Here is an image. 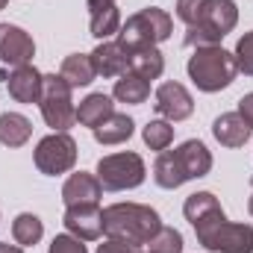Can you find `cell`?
<instances>
[{"instance_id": "26", "label": "cell", "mask_w": 253, "mask_h": 253, "mask_svg": "<svg viewBox=\"0 0 253 253\" xmlns=\"http://www.w3.org/2000/svg\"><path fill=\"white\" fill-rule=\"evenodd\" d=\"M141 138H144V144H147L150 150H159V153H162V150H168V144L174 141V126H171V121H147Z\"/></svg>"}, {"instance_id": "9", "label": "cell", "mask_w": 253, "mask_h": 253, "mask_svg": "<svg viewBox=\"0 0 253 253\" xmlns=\"http://www.w3.org/2000/svg\"><path fill=\"white\" fill-rule=\"evenodd\" d=\"M36 56V42L27 30L15 24H0V62L9 68L30 65Z\"/></svg>"}, {"instance_id": "8", "label": "cell", "mask_w": 253, "mask_h": 253, "mask_svg": "<svg viewBox=\"0 0 253 253\" xmlns=\"http://www.w3.org/2000/svg\"><path fill=\"white\" fill-rule=\"evenodd\" d=\"M77 165V141L68 132H50L36 144V168L47 177L65 174Z\"/></svg>"}, {"instance_id": "15", "label": "cell", "mask_w": 253, "mask_h": 253, "mask_svg": "<svg viewBox=\"0 0 253 253\" xmlns=\"http://www.w3.org/2000/svg\"><path fill=\"white\" fill-rule=\"evenodd\" d=\"M88 27H91V36L106 42L112 36H118L121 30V12L115 6V0H88Z\"/></svg>"}, {"instance_id": "29", "label": "cell", "mask_w": 253, "mask_h": 253, "mask_svg": "<svg viewBox=\"0 0 253 253\" xmlns=\"http://www.w3.org/2000/svg\"><path fill=\"white\" fill-rule=\"evenodd\" d=\"M47 253H88V251H85V245L80 239H74L71 233H65V236H56L50 242V251Z\"/></svg>"}, {"instance_id": "7", "label": "cell", "mask_w": 253, "mask_h": 253, "mask_svg": "<svg viewBox=\"0 0 253 253\" xmlns=\"http://www.w3.org/2000/svg\"><path fill=\"white\" fill-rule=\"evenodd\" d=\"M144 159L138 153H109L97 162V180L106 191H124L135 189L144 183Z\"/></svg>"}, {"instance_id": "12", "label": "cell", "mask_w": 253, "mask_h": 253, "mask_svg": "<svg viewBox=\"0 0 253 253\" xmlns=\"http://www.w3.org/2000/svg\"><path fill=\"white\" fill-rule=\"evenodd\" d=\"M62 224L74 239H80V242H94V239H100V233H103V212H100L97 203H94V206H68Z\"/></svg>"}, {"instance_id": "10", "label": "cell", "mask_w": 253, "mask_h": 253, "mask_svg": "<svg viewBox=\"0 0 253 253\" xmlns=\"http://www.w3.org/2000/svg\"><path fill=\"white\" fill-rule=\"evenodd\" d=\"M0 80L6 83L9 94L18 103H39L42 100V85H44V74H39L33 65H21L12 71L0 68Z\"/></svg>"}, {"instance_id": "19", "label": "cell", "mask_w": 253, "mask_h": 253, "mask_svg": "<svg viewBox=\"0 0 253 253\" xmlns=\"http://www.w3.org/2000/svg\"><path fill=\"white\" fill-rule=\"evenodd\" d=\"M129 71L138 74V77H144V80H156V77H162V71H165V59H162L159 47H156V44L132 47V50H129Z\"/></svg>"}, {"instance_id": "22", "label": "cell", "mask_w": 253, "mask_h": 253, "mask_svg": "<svg viewBox=\"0 0 253 253\" xmlns=\"http://www.w3.org/2000/svg\"><path fill=\"white\" fill-rule=\"evenodd\" d=\"M132 129H135V124H132V118L129 115H118V112H112L103 124H97L91 132H94V141L97 144H121V141H126L129 135H132Z\"/></svg>"}, {"instance_id": "31", "label": "cell", "mask_w": 253, "mask_h": 253, "mask_svg": "<svg viewBox=\"0 0 253 253\" xmlns=\"http://www.w3.org/2000/svg\"><path fill=\"white\" fill-rule=\"evenodd\" d=\"M138 248H132V245H124V242H115V239H106L100 248H97V253H135Z\"/></svg>"}, {"instance_id": "4", "label": "cell", "mask_w": 253, "mask_h": 253, "mask_svg": "<svg viewBox=\"0 0 253 253\" xmlns=\"http://www.w3.org/2000/svg\"><path fill=\"white\" fill-rule=\"evenodd\" d=\"M236 24H239V9L233 0H203L197 24H191L186 33V44L189 47H215Z\"/></svg>"}, {"instance_id": "16", "label": "cell", "mask_w": 253, "mask_h": 253, "mask_svg": "<svg viewBox=\"0 0 253 253\" xmlns=\"http://www.w3.org/2000/svg\"><path fill=\"white\" fill-rule=\"evenodd\" d=\"M174 153H177V159H180V165H183V171H186L189 180L206 177V174L212 171V153H209V147H206L203 141H197V138L183 141Z\"/></svg>"}, {"instance_id": "3", "label": "cell", "mask_w": 253, "mask_h": 253, "mask_svg": "<svg viewBox=\"0 0 253 253\" xmlns=\"http://www.w3.org/2000/svg\"><path fill=\"white\" fill-rule=\"evenodd\" d=\"M236 74H239L236 56L227 53L221 44H215V47H197L189 59L191 83H194L200 91H206V94L227 88V85L236 80Z\"/></svg>"}, {"instance_id": "23", "label": "cell", "mask_w": 253, "mask_h": 253, "mask_svg": "<svg viewBox=\"0 0 253 253\" xmlns=\"http://www.w3.org/2000/svg\"><path fill=\"white\" fill-rule=\"evenodd\" d=\"M33 135L30 118H24L21 112H6L0 115V144L6 147H24Z\"/></svg>"}, {"instance_id": "21", "label": "cell", "mask_w": 253, "mask_h": 253, "mask_svg": "<svg viewBox=\"0 0 253 253\" xmlns=\"http://www.w3.org/2000/svg\"><path fill=\"white\" fill-rule=\"evenodd\" d=\"M59 74H62V80L71 88H83V85L94 83V77H97V71H94L88 53H71V56H65Z\"/></svg>"}, {"instance_id": "24", "label": "cell", "mask_w": 253, "mask_h": 253, "mask_svg": "<svg viewBox=\"0 0 253 253\" xmlns=\"http://www.w3.org/2000/svg\"><path fill=\"white\" fill-rule=\"evenodd\" d=\"M121 103H144L147 100V94H150V80H144V77H138V74H132V71H126L121 74L118 80H115V91H112Z\"/></svg>"}, {"instance_id": "13", "label": "cell", "mask_w": 253, "mask_h": 253, "mask_svg": "<svg viewBox=\"0 0 253 253\" xmlns=\"http://www.w3.org/2000/svg\"><path fill=\"white\" fill-rule=\"evenodd\" d=\"M88 56H91V65H94L97 77H121V74L129 71V47L121 44L118 39L100 42Z\"/></svg>"}, {"instance_id": "17", "label": "cell", "mask_w": 253, "mask_h": 253, "mask_svg": "<svg viewBox=\"0 0 253 253\" xmlns=\"http://www.w3.org/2000/svg\"><path fill=\"white\" fill-rule=\"evenodd\" d=\"M251 126L245 124V118L239 112H227L221 118H215L212 124V135L224 144V147H242L248 138H251Z\"/></svg>"}, {"instance_id": "11", "label": "cell", "mask_w": 253, "mask_h": 253, "mask_svg": "<svg viewBox=\"0 0 253 253\" xmlns=\"http://www.w3.org/2000/svg\"><path fill=\"white\" fill-rule=\"evenodd\" d=\"M153 109L165 118V121H186L194 112V100H191L189 88L180 83H162L156 88V103Z\"/></svg>"}, {"instance_id": "25", "label": "cell", "mask_w": 253, "mask_h": 253, "mask_svg": "<svg viewBox=\"0 0 253 253\" xmlns=\"http://www.w3.org/2000/svg\"><path fill=\"white\" fill-rule=\"evenodd\" d=\"M42 236H44V224H42L33 212H21V215L12 221V239H15V245L33 248V245L42 242Z\"/></svg>"}, {"instance_id": "33", "label": "cell", "mask_w": 253, "mask_h": 253, "mask_svg": "<svg viewBox=\"0 0 253 253\" xmlns=\"http://www.w3.org/2000/svg\"><path fill=\"white\" fill-rule=\"evenodd\" d=\"M0 253H24V251H21V245H6V242H0Z\"/></svg>"}, {"instance_id": "27", "label": "cell", "mask_w": 253, "mask_h": 253, "mask_svg": "<svg viewBox=\"0 0 253 253\" xmlns=\"http://www.w3.org/2000/svg\"><path fill=\"white\" fill-rule=\"evenodd\" d=\"M144 248H147V253H183V236L174 227H159L156 236Z\"/></svg>"}, {"instance_id": "18", "label": "cell", "mask_w": 253, "mask_h": 253, "mask_svg": "<svg viewBox=\"0 0 253 253\" xmlns=\"http://www.w3.org/2000/svg\"><path fill=\"white\" fill-rule=\"evenodd\" d=\"M153 180H156L159 189H180L183 183H189V177H186V171H183V165H180V159H177L174 150H162L156 156V162H153Z\"/></svg>"}, {"instance_id": "2", "label": "cell", "mask_w": 253, "mask_h": 253, "mask_svg": "<svg viewBox=\"0 0 253 253\" xmlns=\"http://www.w3.org/2000/svg\"><path fill=\"white\" fill-rule=\"evenodd\" d=\"M162 227L159 212L141 203H112L103 209V233L106 239L124 242L132 248H144L156 230Z\"/></svg>"}, {"instance_id": "34", "label": "cell", "mask_w": 253, "mask_h": 253, "mask_svg": "<svg viewBox=\"0 0 253 253\" xmlns=\"http://www.w3.org/2000/svg\"><path fill=\"white\" fill-rule=\"evenodd\" d=\"M248 209H251V215H253V197H251V200H248Z\"/></svg>"}, {"instance_id": "36", "label": "cell", "mask_w": 253, "mask_h": 253, "mask_svg": "<svg viewBox=\"0 0 253 253\" xmlns=\"http://www.w3.org/2000/svg\"><path fill=\"white\" fill-rule=\"evenodd\" d=\"M135 253H147V251H135Z\"/></svg>"}, {"instance_id": "20", "label": "cell", "mask_w": 253, "mask_h": 253, "mask_svg": "<svg viewBox=\"0 0 253 253\" xmlns=\"http://www.w3.org/2000/svg\"><path fill=\"white\" fill-rule=\"evenodd\" d=\"M112 112H115L112 97L103 94V91H97V94H88V97L77 106V121L83 126H91V129H94L97 124H103Z\"/></svg>"}, {"instance_id": "32", "label": "cell", "mask_w": 253, "mask_h": 253, "mask_svg": "<svg viewBox=\"0 0 253 253\" xmlns=\"http://www.w3.org/2000/svg\"><path fill=\"white\" fill-rule=\"evenodd\" d=\"M239 115H242V118H245V124L253 129V91H251V94H245V97L239 100Z\"/></svg>"}, {"instance_id": "28", "label": "cell", "mask_w": 253, "mask_h": 253, "mask_svg": "<svg viewBox=\"0 0 253 253\" xmlns=\"http://www.w3.org/2000/svg\"><path fill=\"white\" fill-rule=\"evenodd\" d=\"M236 65H239V71L242 74H248L253 77V30L251 33H245L242 39H239V44H236Z\"/></svg>"}, {"instance_id": "1", "label": "cell", "mask_w": 253, "mask_h": 253, "mask_svg": "<svg viewBox=\"0 0 253 253\" xmlns=\"http://www.w3.org/2000/svg\"><path fill=\"white\" fill-rule=\"evenodd\" d=\"M186 221L194 227L197 242L212 253H253V227L227 221L218 197L212 191H197L186 197Z\"/></svg>"}, {"instance_id": "30", "label": "cell", "mask_w": 253, "mask_h": 253, "mask_svg": "<svg viewBox=\"0 0 253 253\" xmlns=\"http://www.w3.org/2000/svg\"><path fill=\"white\" fill-rule=\"evenodd\" d=\"M200 9H203V0H177V18L186 21V24H197L200 18Z\"/></svg>"}, {"instance_id": "5", "label": "cell", "mask_w": 253, "mask_h": 253, "mask_svg": "<svg viewBox=\"0 0 253 253\" xmlns=\"http://www.w3.org/2000/svg\"><path fill=\"white\" fill-rule=\"evenodd\" d=\"M171 33H174L171 15L159 6H147V9L129 15L126 24H121L118 42L132 50V47H144V44H159V42L171 39Z\"/></svg>"}, {"instance_id": "35", "label": "cell", "mask_w": 253, "mask_h": 253, "mask_svg": "<svg viewBox=\"0 0 253 253\" xmlns=\"http://www.w3.org/2000/svg\"><path fill=\"white\" fill-rule=\"evenodd\" d=\"M6 3H9V0H0V9H6Z\"/></svg>"}, {"instance_id": "6", "label": "cell", "mask_w": 253, "mask_h": 253, "mask_svg": "<svg viewBox=\"0 0 253 253\" xmlns=\"http://www.w3.org/2000/svg\"><path fill=\"white\" fill-rule=\"evenodd\" d=\"M44 124L53 126V132H65L77 121V106L71 100V85L62 80V74H44L42 100H39Z\"/></svg>"}, {"instance_id": "14", "label": "cell", "mask_w": 253, "mask_h": 253, "mask_svg": "<svg viewBox=\"0 0 253 253\" xmlns=\"http://www.w3.org/2000/svg\"><path fill=\"white\" fill-rule=\"evenodd\" d=\"M100 197H103L100 180H97L94 174H85V171L71 174L62 186L65 206H94V203L100 206Z\"/></svg>"}]
</instances>
